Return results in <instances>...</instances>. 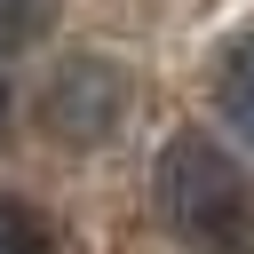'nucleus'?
<instances>
[{
  "label": "nucleus",
  "instance_id": "nucleus-4",
  "mask_svg": "<svg viewBox=\"0 0 254 254\" xmlns=\"http://www.w3.org/2000/svg\"><path fill=\"white\" fill-rule=\"evenodd\" d=\"M64 0H0V40H40Z\"/></svg>",
  "mask_w": 254,
  "mask_h": 254
},
{
  "label": "nucleus",
  "instance_id": "nucleus-2",
  "mask_svg": "<svg viewBox=\"0 0 254 254\" xmlns=\"http://www.w3.org/2000/svg\"><path fill=\"white\" fill-rule=\"evenodd\" d=\"M40 119H48L64 143H103V135L127 119V79H119L103 56H79V64H64V71L48 79Z\"/></svg>",
  "mask_w": 254,
  "mask_h": 254
},
{
  "label": "nucleus",
  "instance_id": "nucleus-1",
  "mask_svg": "<svg viewBox=\"0 0 254 254\" xmlns=\"http://www.w3.org/2000/svg\"><path fill=\"white\" fill-rule=\"evenodd\" d=\"M151 198L190 254H254V175L222 143L175 135L151 167Z\"/></svg>",
  "mask_w": 254,
  "mask_h": 254
},
{
  "label": "nucleus",
  "instance_id": "nucleus-3",
  "mask_svg": "<svg viewBox=\"0 0 254 254\" xmlns=\"http://www.w3.org/2000/svg\"><path fill=\"white\" fill-rule=\"evenodd\" d=\"M222 119H230L238 143L254 151V40H238L230 64H222Z\"/></svg>",
  "mask_w": 254,
  "mask_h": 254
},
{
  "label": "nucleus",
  "instance_id": "nucleus-5",
  "mask_svg": "<svg viewBox=\"0 0 254 254\" xmlns=\"http://www.w3.org/2000/svg\"><path fill=\"white\" fill-rule=\"evenodd\" d=\"M0 254H56V246H48V230H40L24 206L0 198Z\"/></svg>",
  "mask_w": 254,
  "mask_h": 254
},
{
  "label": "nucleus",
  "instance_id": "nucleus-6",
  "mask_svg": "<svg viewBox=\"0 0 254 254\" xmlns=\"http://www.w3.org/2000/svg\"><path fill=\"white\" fill-rule=\"evenodd\" d=\"M0 119H8V87H0Z\"/></svg>",
  "mask_w": 254,
  "mask_h": 254
}]
</instances>
